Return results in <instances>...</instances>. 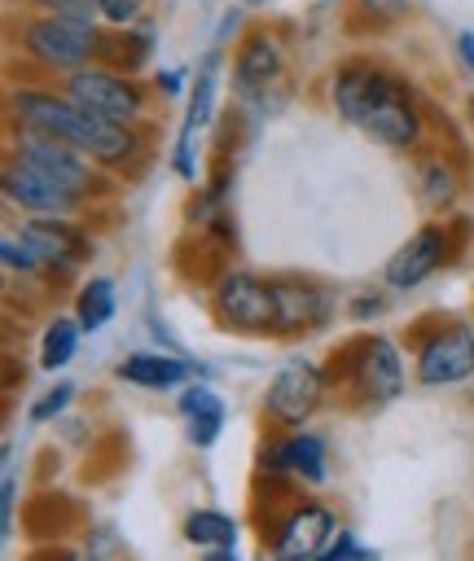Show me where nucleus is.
<instances>
[{"label": "nucleus", "instance_id": "1", "mask_svg": "<svg viewBox=\"0 0 474 561\" xmlns=\"http://www.w3.org/2000/svg\"><path fill=\"white\" fill-rule=\"evenodd\" d=\"M325 101L347 127L391 153H417L435 136V114L421 88L399 66L373 53H351L334 61L325 79Z\"/></svg>", "mask_w": 474, "mask_h": 561}, {"label": "nucleus", "instance_id": "2", "mask_svg": "<svg viewBox=\"0 0 474 561\" xmlns=\"http://www.w3.org/2000/svg\"><path fill=\"white\" fill-rule=\"evenodd\" d=\"M4 127L9 131H40L79 145L101 171H110L119 184H140L154 167L149 127H119L97 114H88L75 96H66L61 83L44 79H13L4 92Z\"/></svg>", "mask_w": 474, "mask_h": 561}, {"label": "nucleus", "instance_id": "3", "mask_svg": "<svg viewBox=\"0 0 474 561\" xmlns=\"http://www.w3.org/2000/svg\"><path fill=\"white\" fill-rule=\"evenodd\" d=\"M325 373L334 386V403L351 416H373V412L391 408L395 399H404V390H408L404 346L377 329H360V333L342 337L325 355Z\"/></svg>", "mask_w": 474, "mask_h": 561}, {"label": "nucleus", "instance_id": "4", "mask_svg": "<svg viewBox=\"0 0 474 561\" xmlns=\"http://www.w3.org/2000/svg\"><path fill=\"white\" fill-rule=\"evenodd\" d=\"M268 495V508H250V526L259 530V548L268 561H316L334 535L342 530L338 508L303 486H272L255 482Z\"/></svg>", "mask_w": 474, "mask_h": 561}, {"label": "nucleus", "instance_id": "5", "mask_svg": "<svg viewBox=\"0 0 474 561\" xmlns=\"http://www.w3.org/2000/svg\"><path fill=\"white\" fill-rule=\"evenodd\" d=\"M101 44V18L83 13H35L22 9V18H9V48L22 53V61L35 75L66 79L97 61Z\"/></svg>", "mask_w": 474, "mask_h": 561}, {"label": "nucleus", "instance_id": "6", "mask_svg": "<svg viewBox=\"0 0 474 561\" xmlns=\"http://www.w3.org/2000/svg\"><path fill=\"white\" fill-rule=\"evenodd\" d=\"M417 390H452L474 381V320L426 311L404 329Z\"/></svg>", "mask_w": 474, "mask_h": 561}, {"label": "nucleus", "instance_id": "7", "mask_svg": "<svg viewBox=\"0 0 474 561\" xmlns=\"http://www.w3.org/2000/svg\"><path fill=\"white\" fill-rule=\"evenodd\" d=\"M228 88H233V105H241L255 118H268L290 101V92H294L290 57H285L276 26L241 31V39L233 48V66H228Z\"/></svg>", "mask_w": 474, "mask_h": 561}, {"label": "nucleus", "instance_id": "8", "mask_svg": "<svg viewBox=\"0 0 474 561\" xmlns=\"http://www.w3.org/2000/svg\"><path fill=\"white\" fill-rule=\"evenodd\" d=\"M334 403V386L325 359L316 355H285L263 394H259V425L263 430H303Z\"/></svg>", "mask_w": 474, "mask_h": 561}, {"label": "nucleus", "instance_id": "9", "mask_svg": "<svg viewBox=\"0 0 474 561\" xmlns=\"http://www.w3.org/2000/svg\"><path fill=\"white\" fill-rule=\"evenodd\" d=\"M470 241V219L465 215H448V219H426L417 224L399 250H391V259L382 263V285L391 294H413L421 289L430 276H439L443 267L461 263Z\"/></svg>", "mask_w": 474, "mask_h": 561}, {"label": "nucleus", "instance_id": "10", "mask_svg": "<svg viewBox=\"0 0 474 561\" xmlns=\"http://www.w3.org/2000/svg\"><path fill=\"white\" fill-rule=\"evenodd\" d=\"M66 88V96H75L88 114L105 118V123H119V127H149V114H154V79L145 75H127V70H114L105 61H88L83 70L57 79Z\"/></svg>", "mask_w": 474, "mask_h": 561}, {"label": "nucleus", "instance_id": "11", "mask_svg": "<svg viewBox=\"0 0 474 561\" xmlns=\"http://www.w3.org/2000/svg\"><path fill=\"white\" fill-rule=\"evenodd\" d=\"M272 342H303L338 320V289L312 272H268Z\"/></svg>", "mask_w": 474, "mask_h": 561}, {"label": "nucleus", "instance_id": "12", "mask_svg": "<svg viewBox=\"0 0 474 561\" xmlns=\"http://www.w3.org/2000/svg\"><path fill=\"white\" fill-rule=\"evenodd\" d=\"M211 320L237 337H272V280L255 267H224L206 285Z\"/></svg>", "mask_w": 474, "mask_h": 561}, {"label": "nucleus", "instance_id": "13", "mask_svg": "<svg viewBox=\"0 0 474 561\" xmlns=\"http://www.w3.org/2000/svg\"><path fill=\"white\" fill-rule=\"evenodd\" d=\"M272 482H298L303 491H316L329 482V438L312 425L303 430H263L255 447V473Z\"/></svg>", "mask_w": 474, "mask_h": 561}, {"label": "nucleus", "instance_id": "14", "mask_svg": "<svg viewBox=\"0 0 474 561\" xmlns=\"http://www.w3.org/2000/svg\"><path fill=\"white\" fill-rule=\"evenodd\" d=\"M18 232L44 259V267L53 272L57 289H66L97 259V232L79 215H22Z\"/></svg>", "mask_w": 474, "mask_h": 561}, {"label": "nucleus", "instance_id": "15", "mask_svg": "<svg viewBox=\"0 0 474 561\" xmlns=\"http://www.w3.org/2000/svg\"><path fill=\"white\" fill-rule=\"evenodd\" d=\"M4 153H18V158L44 167L48 175H57V180H66L70 188L88 193L97 206L119 193V180H114L110 171H101V167H97L79 145H70V140L40 136V131H9V149H4Z\"/></svg>", "mask_w": 474, "mask_h": 561}, {"label": "nucleus", "instance_id": "16", "mask_svg": "<svg viewBox=\"0 0 474 561\" xmlns=\"http://www.w3.org/2000/svg\"><path fill=\"white\" fill-rule=\"evenodd\" d=\"M0 193H4V206L22 210V215H88L97 206L88 193L70 188L66 180L48 175L44 167H35L18 153H4Z\"/></svg>", "mask_w": 474, "mask_h": 561}, {"label": "nucleus", "instance_id": "17", "mask_svg": "<svg viewBox=\"0 0 474 561\" xmlns=\"http://www.w3.org/2000/svg\"><path fill=\"white\" fill-rule=\"evenodd\" d=\"M215 83H219V48H211L198 61V79L189 88V110L180 118V131H176V145H171V158H167V167L184 184H202V171H198V136L215 123Z\"/></svg>", "mask_w": 474, "mask_h": 561}, {"label": "nucleus", "instance_id": "18", "mask_svg": "<svg viewBox=\"0 0 474 561\" xmlns=\"http://www.w3.org/2000/svg\"><path fill=\"white\" fill-rule=\"evenodd\" d=\"M413 184H417V202L435 215V219H448L456 215L461 197H465V171L456 162V149L452 145H426L413 153Z\"/></svg>", "mask_w": 474, "mask_h": 561}, {"label": "nucleus", "instance_id": "19", "mask_svg": "<svg viewBox=\"0 0 474 561\" xmlns=\"http://www.w3.org/2000/svg\"><path fill=\"white\" fill-rule=\"evenodd\" d=\"M114 377L136 386V390H149V394H162V390H180L184 381L193 377H206L211 381V368L189 359V355H176V351H127L119 364H114Z\"/></svg>", "mask_w": 474, "mask_h": 561}, {"label": "nucleus", "instance_id": "20", "mask_svg": "<svg viewBox=\"0 0 474 561\" xmlns=\"http://www.w3.org/2000/svg\"><path fill=\"white\" fill-rule=\"evenodd\" d=\"M176 412L184 421L189 447H198V451L215 447L219 434H224V425H228V403H224V394L206 377H193V381H184L176 390Z\"/></svg>", "mask_w": 474, "mask_h": 561}, {"label": "nucleus", "instance_id": "21", "mask_svg": "<svg viewBox=\"0 0 474 561\" xmlns=\"http://www.w3.org/2000/svg\"><path fill=\"white\" fill-rule=\"evenodd\" d=\"M154 53V26L149 22H136V26H101V44H97V61L114 66V70H127V75H140L145 61Z\"/></svg>", "mask_w": 474, "mask_h": 561}, {"label": "nucleus", "instance_id": "22", "mask_svg": "<svg viewBox=\"0 0 474 561\" xmlns=\"http://www.w3.org/2000/svg\"><path fill=\"white\" fill-rule=\"evenodd\" d=\"M241 530H246L241 517H233L224 508H211V504H198V508H189L180 517V539L189 548H198V552L202 548H237Z\"/></svg>", "mask_w": 474, "mask_h": 561}, {"label": "nucleus", "instance_id": "23", "mask_svg": "<svg viewBox=\"0 0 474 561\" xmlns=\"http://www.w3.org/2000/svg\"><path fill=\"white\" fill-rule=\"evenodd\" d=\"M119 311V289H114V276L105 272H92L79 280L75 289V320L83 324V333H101Z\"/></svg>", "mask_w": 474, "mask_h": 561}, {"label": "nucleus", "instance_id": "24", "mask_svg": "<svg viewBox=\"0 0 474 561\" xmlns=\"http://www.w3.org/2000/svg\"><path fill=\"white\" fill-rule=\"evenodd\" d=\"M79 342H83V324L75 320V311L70 316H48V324H44V333H40V368L44 373H61L75 355H79Z\"/></svg>", "mask_w": 474, "mask_h": 561}, {"label": "nucleus", "instance_id": "25", "mask_svg": "<svg viewBox=\"0 0 474 561\" xmlns=\"http://www.w3.org/2000/svg\"><path fill=\"white\" fill-rule=\"evenodd\" d=\"M0 263H4V276L9 280H35V285H44V289H57L53 285V272L44 267V259L31 250V241L18 232V228H4V237H0ZM61 294V289H57Z\"/></svg>", "mask_w": 474, "mask_h": 561}, {"label": "nucleus", "instance_id": "26", "mask_svg": "<svg viewBox=\"0 0 474 561\" xmlns=\"http://www.w3.org/2000/svg\"><path fill=\"white\" fill-rule=\"evenodd\" d=\"M75 390H79L75 381H57L44 394H35L31 408H26V425H53V421H61L70 412V403H75Z\"/></svg>", "mask_w": 474, "mask_h": 561}, {"label": "nucleus", "instance_id": "27", "mask_svg": "<svg viewBox=\"0 0 474 561\" xmlns=\"http://www.w3.org/2000/svg\"><path fill=\"white\" fill-rule=\"evenodd\" d=\"M18 500H22V482L13 469V443H4V482H0V535L13 539L18 530Z\"/></svg>", "mask_w": 474, "mask_h": 561}, {"label": "nucleus", "instance_id": "28", "mask_svg": "<svg viewBox=\"0 0 474 561\" xmlns=\"http://www.w3.org/2000/svg\"><path fill=\"white\" fill-rule=\"evenodd\" d=\"M83 552H88L92 561H123V557H127L119 530L105 526V522H92V526L83 530Z\"/></svg>", "mask_w": 474, "mask_h": 561}, {"label": "nucleus", "instance_id": "29", "mask_svg": "<svg viewBox=\"0 0 474 561\" xmlns=\"http://www.w3.org/2000/svg\"><path fill=\"white\" fill-rule=\"evenodd\" d=\"M386 294H391L386 285H382V289H360V294H351L347 307H342L347 320H351V324H373V320L386 311Z\"/></svg>", "mask_w": 474, "mask_h": 561}, {"label": "nucleus", "instance_id": "30", "mask_svg": "<svg viewBox=\"0 0 474 561\" xmlns=\"http://www.w3.org/2000/svg\"><path fill=\"white\" fill-rule=\"evenodd\" d=\"M316 561H377V552H373V548H364V543H360V535H356L351 526H342V530L334 535V543H329Z\"/></svg>", "mask_w": 474, "mask_h": 561}, {"label": "nucleus", "instance_id": "31", "mask_svg": "<svg viewBox=\"0 0 474 561\" xmlns=\"http://www.w3.org/2000/svg\"><path fill=\"white\" fill-rule=\"evenodd\" d=\"M145 4L149 0H97V13L101 26H136L145 18Z\"/></svg>", "mask_w": 474, "mask_h": 561}, {"label": "nucleus", "instance_id": "32", "mask_svg": "<svg viewBox=\"0 0 474 561\" xmlns=\"http://www.w3.org/2000/svg\"><path fill=\"white\" fill-rule=\"evenodd\" d=\"M22 9H35V13H83V18H101V13H97V0H22Z\"/></svg>", "mask_w": 474, "mask_h": 561}, {"label": "nucleus", "instance_id": "33", "mask_svg": "<svg viewBox=\"0 0 474 561\" xmlns=\"http://www.w3.org/2000/svg\"><path fill=\"white\" fill-rule=\"evenodd\" d=\"M154 92H158L162 101H176V96L184 92V70H180V66H162V70H154Z\"/></svg>", "mask_w": 474, "mask_h": 561}, {"label": "nucleus", "instance_id": "34", "mask_svg": "<svg viewBox=\"0 0 474 561\" xmlns=\"http://www.w3.org/2000/svg\"><path fill=\"white\" fill-rule=\"evenodd\" d=\"M31 561H92L83 548H70V543H57V539H48V543H40L35 552H31Z\"/></svg>", "mask_w": 474, "mask_h": 561}, {"label": "nucleus", "instance_id": "35", "mask_svg": "<svg viewBox=\"0 0 474 561\" xmlns=\"http://www.w3.org/2000/svg\"><path fill=\"white\" fill-rule=\"evenodd\" d=\"M452 48H456V61L474 75V31L465 26V31H456V39H452Z\"/></svg>", "mask_w": 474, "mask_h": 561}, {"label": "nucleus", "instance_id": "36", "mask_svg": "<svg viewBox=\"0 0 474 561\" xmlns=\"http://www.w3.org/2000/svg\"><path fill=\"white\" fill-rule=\"evenodd\" d=\"M198 561H241V552L237 548H202Z\"/></svg>", "mask_w": 474, "mask_h": 561}, {"label": "nucleus", "instance_id": "37", "mask_svg": "<svg viewBox=\"0 0 474 561\" xmlns=\"http://www.w3.org/2000/svg\"><path fill=\"white\" fill-rule=\"evenodd\" d=\"M241 9H263V4H272V0H237Z\"/></svg>", "mask_w": 474, "mask_h": 561}]
</instances>
